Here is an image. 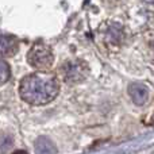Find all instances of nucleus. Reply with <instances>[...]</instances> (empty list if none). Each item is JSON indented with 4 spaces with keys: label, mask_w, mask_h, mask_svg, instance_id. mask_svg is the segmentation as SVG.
I'll list each match as a JSON object with an SVG mask.
<instances>
[{
    "label": "nucleus",
    "mask_w": 154,
    "mask_h": 154,
    "mask_svg": "<svg viewBox=\"0 0 154 154\" xmlns=\"http://www.w3.org/2000/svg\"><path fill=\"white\" fill-rule=\"evenodd\" d=\"M58 91L60 84L57 77L46 72H37L26 76L19 87L20 97L32 106L50 103L58 95Z\"/></svg>",
    "instance_id": "f257e3e1"
},
{
    "label": "nucleus",
    "mask_w": 154,
    "mask_h": 154,
    "mask_svg": "<svg viewBox=\"0 0 154 154\" xmlns=\"http://www.w3.org/2000/svg\"><path fill=\"white\" fill-rule=\"evenodd\" d=\"M53 53L48 45L42 42L35 43L27 54V61L32 68L39 70H46L53 64Z\"/></svg>",
    "instance_id": "f03ea898"
},
{
    "label": "nucleus",
    "mask_w": 154,
    "mask_h": 154,
    "mask_svg": "<svg viewBox=\"0 0 154 154\" xmlns=\"http://www.w3.org/2000/svg\"><path fill=\"white\" fill-rule=\"evenodd\" d=\"M62 80L68 84H77L88 75V66L82 61H68L60 68Z\"/></svg>",
    "instance_id": "7ed1b4c3"
},
{
    "label": "nucleus",
    "mask_w": 154,
    "mask_h": 154,
    "mask_svg": "<svg viewBox=\"0 0 154 154\" xmlns=\"http://www.w3.org/2000/svg\"><path fill=\"white\" fill-rule=\"evenodd\" d=\"M128 95L137 106H143L150 99V91L145 84H131L128 87Z\"/></svg>",
    "instance_id": "20e7f679"
},
{
    "label": "nucleus",
    "mask_w": 154,
    "mask_h": 154,
    "mask_svg": "<svg viewBox=\"0 0 154 154\" xmlns=\"http://www.w3.org/2000/svg\"><path fill=\"white\" fill-rule=\"evenodd\" d=\"M18 50V42L14 37L8 35H0V56L10 57Z\"/></svg>",
    "instance_id": "39448f33"
},
{
    "label": "nucleus",
    "mask_w": 154,
    "mask_h": 154,
    "mask_svg": "<svg viewBox=\"0 0 154 154\" xmlns=\"http://www.w3.org/2000/svg\"><path fill=\"white\" fill-rule=\"evenodd\" d=\"M57 149L54 143L48 138H38L35 142V153L37 154H56Z\"/></svg>",
    "instance_id": "423d86ee"
},
{
    "label": "nucleus",
    "mask_w": 154,
    "mask_h": 154,
    "mask_svg": "<svg viewBox=\"0 0 154 154\" xmlns=\"http://www.w3.org/2000/svg\"><path fill=\"white\" fill-rule=\"evenodd\" d=\"M10 76H11V70H10L8 64L0 60V85L7 82L8 79H10Z\"/></svg>",
    "instance_id": "0eeeda50"
},
{
    "label": "nucleus",
    "mask_w": 154,
    "mask_h": 154,
    "mask_svg": "<svg viewBox=\"0 0 154 154\" xmlns=\"http://www.w3.org/2000/svg\"><path fill=\"white\" fill-rule=\"evenodd\" d=\"M12 147V139L8 135H0V154L7 153Z\"/></svg>",
    "instance_id": "6e6552de"
},
{
    "label": "nucleus",
    "mask_w": 154,
    "mask_h": 154,
    "mask_svg": "<svg viewBox=\"0 0 154 154\" xmlns=\"http://www.w3.org/2000/svg\"><path fill=\"white\" fill-rule=\"evenodd\" d=\"M12 154H27V152H24V150H16V152H14Z\"/></svg>",
    "instance_id": "1a4fd4ad"
},
{
    "label": "nucleus",
    "mask_w": 154,
    "mask_h": 154,
    "mask_svg": "<svg viewBox=\"0 0 154 154\" xmlns=\"http://www.w3.org/2000/svg\"><path fill=\"white\" fill-rule=\"evenodd\" d=\"M149 2H154V0H149Z\"/></svg>",
    "instance_id": "9d476101"
}]
</instances>
